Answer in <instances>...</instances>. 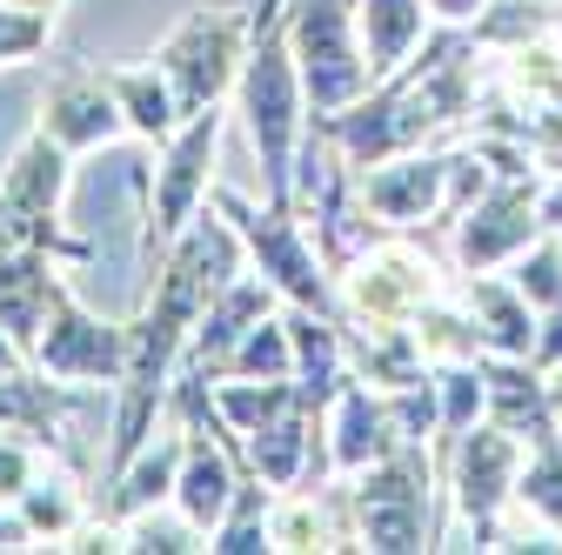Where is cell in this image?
<instances>
[{"label":"cell","mask_w":562,"mask_h":555,"mask_svg":"<svg viewBox=\"0 0 562 555\" xmlns=\"http://www.w3.org/2000/svg\"><path fill=\"white\" fill-rule=\"evenodd\" d=\"M241 268H248V248H241L235 222L215 207V194H207L194 228L148 274V288H140V315L127 321L134 328V355H127V375L114 388V429H108L114 442H108V475L101 482H114L140 449L155 442L161 415L175 401V375H181V355H188V341H194V321L207 315V302H215Z\"/></svg>","instance_id":"obj_1"},{"label":"cell","mask_w":562,"mask_h":555,"mask_svg":"<svg viewBox=\"0 0 562 555\" xmlns=\"http://www.w3.org/2000/svg\"><path fill=\"white\" fill-rule=\"evenodd\" d=\"M222 134H228V101L188 114L155 148V181H148V207H140V288H148V274L168 261V248L194 228V215L215 194Z\"/></svg>","instance_id":"obj_2"},{"label":"cell","mask_w":562,"mask_h":555,"mask_svg":"<svg viewBox=\"0 0 562 555\" xmlns=\"http://www.w3.org/2000/svg\"><path fill=\"white\" fill-rule=\"evenodd\" d=\"M215 207L235 222V235H241V248H248V268L261 274L281 302L348 321V315H341V288H335V268L322 261V248H315V235H308V222H302V207H281V201H268V194L248 201V194H235V188H215Z\"/></svg>","instance_id":"obj_3"},{"label":"cell","mask_w":562,"mask_h":555,"mask_svg":"<svg viewBox=\"0 0 562 555\" xmlns=\"http://www.w3.org/2000/svg\"><path fill=\"white\" fill-rule=\"evenodd\" d=\"M348 482V509H356V548L375 555H415V548H436V449L429 442H402L389 462L362 468V475H341Z\"/></svg>","instance_id":"obj_4"},{"label":"cell","mask_w":562,"mask_h":555,"mask_svg":"<svg viewBox=\"0 0 562 555\" xmlns=\"http://www.w3.org/2000/svg\"><path fill=\"white\" fill-rule=\"evenodd\" d=\"M75 181V155H67L47 127H27V141L0 168V248H47L60 261H94V241L60 228V201Z\"/></svg>","instance_id":"obj_5"},{"label":"cell","mask_w":562,"mask_h":555,"mask_svg":"<svg viewBox=\"0 0 562 555\" xmlns=\"http://www.w3.org/2000/svg\"><path fill=\"white\" fill-rule=\"evenodd\" d=\"M248 41H255V8H188L168 27V41L155 47V60H161V75L175 81L181 114L235 101Z\"/></svg>","instance_id":"obj_6"},{"label":"cell","mask_w":562,"mask_h":555,"mask_svg":"<svg viewBox=\"0 0 562 555\" xmlns=\"http://www.w3.org/2000/svg\"><path fill=\"white\" fill-rule=\"evenodd\" d=\"M289 41L302 60L308 114H341L375 88L362 34H356V0H289Z\"/></svg>","instance_id":"obj_7"},{"label":"cell","mask_w":562,"mask_h":555,"mask_svg":"<svg viewBox=\"0 0 562 555\" xmlns=\"http://www.w3.org/2000/svg\"><path fill=\"white\" fill-rule=\"evenodd\" d=\"M522 455H529V449H522L509 429H496L488 415L449 449V462H442L449 509L462 516V529L475 535V548H496V542H503V522H509V509H516Z\"/></svg>","instance_id":"obj_8"},{"label":"cell","mask_w":562,"mask_h":555,"mask_svg":"<svg viewBox=\"0 0 562 555\" xmlns=\"http://www.w3.org/2000/svg\"><path fill=\"white\" fill-rule=\"evenodd\" d=\"M542 181H549V168H536V174H496V188L475 194L462 215H456L449 261L462 274H496L536 235H549V222H542Z\"/></svg>","instance_id":"obj_9"},{"label":"cell","mask_w":562,"mask_h":555,"mask_svg":"<svg viewBox=\"0 0 562 555\" xmlns=\"http://www.w3.org/2000/svg\"><path fill=\"white\" fill-rule=\"evenodd\" d=\"M335 288H341V315L348 321H408L429 295H442V268H436L429 241L375 235L356 261L335 274Z\"/></svg>","instance_id":"obj_10"},{"label":"cell","mask_w":562,"mask_h":555,"mask_svg":"<svg viewBox=\"0 0 562 555\" xmlns=\"http://www.w3.org/2000/svg\"><path fill=\"white\" fill-rule=\"evenodd\" d=\"M127 355H134V328L94 315L75 288L60 282V295L47 308V328H41V341H34L27 362L47 369L54 382H75V388H121Z\"/></svg>","instance_id":"obj_11"},{"label":"cell","mask_w":562,"mask_h":555,"mask_svg":"<svg viewBox=\"0 0 562 555\" xmlns=\"http://www.w3.org/2000/svg\"><path fill=\"white\" fill-rule=\"evenodd\" d=\"M449 174H456L449 148H408L395 161L362 168L356 188L389 235H415V228H449Z\"/></svg>","instance_id":"obj_12"},{"label":"cell","mask_w":562,"mask_h":555,"mask_svg":"<svg viewBox=\"0 0 562 555\" xmlns=\"http://www.w3.org/2000/svg\"><path fill=\"white\" fill-rule=\"evenodd\" d=\"M322 415H328V468L335 475H362V468L389 462L402 442H415L402 401L389 388H375L369 375H356V369H348V382L328 395Z\"/></svg>","instance_id":"obj_13"},{"label":"cell","mask_w":562,"mask_h":555,"mask_svg":"<svg viewBox=\"0 0 562 555\" xmlns=\"http://www.w3.org/2000/svg\"><path fill=\"white\" fill-rule=\"evenodd\" d=\"M34 127H47L75 161H81V155H101V148H114V141H127V114H121V101H114V88H108L101 67H60L54 88L41 94Z\"/></svg>","instance_id":"obj_14"},{"label":"cell","mask_w":562,"mask_h":555,"mask_svg":"<svg viewBox=\"0 0 562 555\" xmlns=\"http://www.w3.org/2000/svg\"><path fill=\"white\" fill-rule=\"evenodd\" d=\"M482 382H488V422L509 429L522 449L562 442V388L555 375H542L529 355H482Z\"/></svg>","instance_id":"obj_15"},{"label":"cell","mask_w":562,"mask_h":555,"mask_svg":"<svg viewBox=\"0 0 562 555\" xmlns=\"http://www.w3.org/2000/svg\"><path fill=\"white\" fill-rule=\"evenodd\" d=\"M75 401H81V388L75 382H54L47 369H14V375H0V429H14V435H27L34 449H47L54 462H67V468H81V455L67 449V415H75Z\"/></svg>","instance_id":"obj_16"},{"label":"cell","mask_w":562,"mask_h":555,"mask_svg":"<svg viewBox=\"0 0 562 555\" xmlns=\"http://www.w3.org/2000/svg\"><path fill=\"white\" fill-rule=\"evenodd\" d=\"M60 268L67 261L47 254V248H0V328H8L27 355H34V341L47 328V308H54V295L67 282Z\"/></svg>","instance_id":"obj_17"},{"label":"cell","mask_w":562,"mask_h":555,"mask_svg":"<svg viewBox=\"0 0 562 555\" xmlns=\"http://www.w3.org/2000/svg\"><path fill=\"white\" fill-rule=\"evenodd\" d=\"M462 302L482 328V355H529L536 349V302L509 274H462Z\"/></svg>","instance_id":"obj_18"},{"label":"cell","mask_w":562,"mask_h":555,"mask_svg":"<svg viewBox=\"0 0 562 555\" xmlns=\"http://www.w3.org/2000/svg\"><path fill=\"white\" fill-rule=\"evenodd\" d=\"M356 34L369 54V75L389 81L436 34V14H429V0H356Z\"/></svg>","instance_id":"obj_19"},{"label":"cell","mask_w":562,"mask_h":555,"mask_svg":"<svg viewBox=\"0 0 562 555\" xmlns=\"http://www.w3.org/2000/svg\"><path fill=\"white\" fill-rule=\"evenodd\" d=\"M101 75H108V88H114V101H121V114H127V134H134V141L161 148L168 134L188 121V114H181V101H175V81L161 75V60L101 67Z\"/></svg>","instance_id":"obj_20"},{"label":"cell","mask_w":562,"mask_h":555,"mask_svg":"<svg viewBox=\"0 0 562 555\" xmlns=\"http://www.w3.org/2000/svg\"><path fill=\"white\" fill-rule=\"evenodd\" d=\"M14 516L27 522V542H41V548H67V542H75L81 529H88V516H94V502L81 496V482L75 475H67V462L54 468H41V482H34V489L14 502Z\"/></svg>","instance_id":"obj_21"},{"label":"cell","mask_w":562,"mask_h":555,"mask_svg":"<svg viewBox=\"0 0 562 555\" xmlns=\"http://www.w3.org/2000/svg\"><path fill=\"white\" fill-rule=\"evenodd\" d=\"M408 328H415V349H422L429 369H456V362L482 355V328H475V315H469L462 295H429L408 315Z\"/></svg>","instance_id":"obj_22"},{"label":"cell","mask_w":562,"mask_h":555,"mask_svg":"<svg viewBox=\"0 0 562 555\" xmlns=\"http://www.w3.org/2000/svg\"><path fill=\"white\" fill-rule=\"evenodd\" d=\"M482 54H509L529 41H562V0H488V8L469 21Z\"/></svg>","instance_id":"obj_23"},{"label":"cell","mask_w":562,"mask_h":555,"mask_svg":"<svg viewBox=\"0 0 562 555\" xmlns=\"http://www.w3.org/2000/svg\"><path fill=\"white\" fill-rule=\"evenodd\" d=\"M268 509H274V489L241 462L235 502H228V516L215 522V535H207V555H274V542H268Z\"/></svg>","instance_id":"obj_24"},{"label":"cell","mask_w":562,"mask_h":555,"mask_svg":"<svg viewBox=\"0 0 562 555\" xmlns=\"http://www.w3.org/2000/svg\"><path fill=\"white\" fill-rule=\"evenodd\" d=\"M228 375H255V382H289L295 375V328H289V302L268 308L248 335H241V349L228 355ZM222 375V382H228Z\"/></svg>","instance_id":"obj_25"},{"label":"cell","mask_w":562,"mask_h":555,"mask_svg":"<svg viewBox=\"0 0 562 555\" xmlns=\"http://www.w3.org/2000/svg\"><path fill=\"white\" fill-rule=\"evenodd\" d=\"M121 555H207V529H194L175 502H155L121 522Z\"/></svg>","instance_id":"obj_26"},{"label":"cell","mask_w":562,"mask_h":555,"mask_svg":"<svg viewBox=\"0 0 562 555\" xmlns=\"http://www.w3.org/2000/svg\"><path fill=\"white\" fill-rule=\"evenodd\" d=\"M442 382V429H436V462H449V449L488 415V382H482V355L475 362H456V369H436Z\"/></svg>","instance_id":"obj_27"},{"label":"cell","mask_w":562,"mask_h":555,"mask_svg":"<svg viewBox=\"0 0 562 555\" xmlns=\"http://www.w3.org/2000/svg\"><path fill=\"white\" fill-rule=\"evenodd\" d=\"M516 509H522L536 529L562 535V442H542V449H529V455H522V475H516Z\"/></svg>","instance_id":"obj_28"},{"label":"cell","mask_w":562,"mask_h":555,"mask_svg":"<svg viewBox=\"0 0 562 555\" xmlns=\"http://www.w3.org/2000/svg\"><path fill=\"white\" fill-rule=\"evenodd\" d=\"M509 282L536 302V315L562 302V235H555V228H549V235H536V241L509 261Z\"/></svg>","instance_id":"obj_29"},{"label":"cell","mask_w":562,"mask_h":555,"mask_svg":"<svg viewBox=\"0 0 562 555\" xmlns=\"http://www.w3.org/2000/svg\"><path fill=\"white\" fill-rule=\"evenodd\" d=\"M54 27H60V14H34V8H14V0H0V67L41 60V54L54 47Z\"/></svg>","instance_id":"obj_30"},{"label":"cell","mask_w":562,"mask_h":555,"mask_svg":"<svg viewBox=\"0 0 562 555\" xmlns=\"http://www.w3.org/2000/svg\"><path fill=\"white\" fill-rule=\"evenodd\" d=\"M41 468H47V449H34L14 429H0V509H14L34 482H41Z\"/></svg>","instance_id":"obj_31"},{"label":"cell","mask_w":562,"mask_h":555,"mask_svg":"<svg viewBox=\"0 0 562 555\" xmlns=\"http://www.w3.org/2000/svg\"><path fill=\"white\" fill-rule=\"evenodd\" d=\"M529 362H536L542 375H562V302H555V308H542V321H536V349H529Z\"/></svg>","instance_id":"obj_32"},{"label":"cell","mask_w":562,"mask_h":555,"mask_svg":"<svg viewBox=\"0 0 562 555\" xmlns=\"http://www.w3.org/2000/svg\"><path fill=\"white\" fill-rule=\"evenodd\" d=\"M14 369H27V349H21L8 328H0V375H14Z\"/></svg>","instance_id":"obj_33"},{"label":"cell","mask_w":562,"mask_h":555,"mask_svg":"<svg viewBox=\"0 0 562 555\" xmlns=\"http://www.w3.org/2000/svg\"><path fill=\"white\" fill-rule=\"evenodd\" d=\"M14 8H34V14H60L67 0H14Z\"/></svg>","instance_id":"obj_34"}]
</instances>
